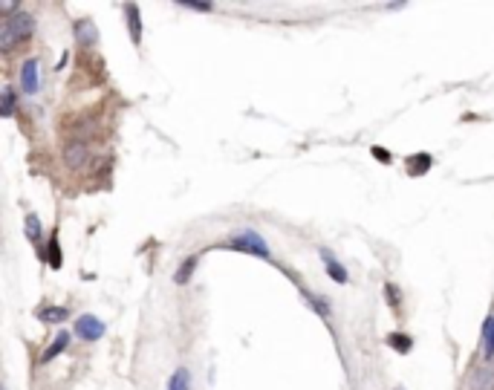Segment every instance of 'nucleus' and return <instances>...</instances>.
<instances>
[{
    "label": "nucleus",
    "instance_id": "nucleus-1",
    "mask_svg": "<svg viewBox=\"0 0 494 390\" xmlns=\"http://www.w3.org/2000/svg\"><path fill=\"white\" fill-rule=\"evenodd\" d=\"M32 29H35V21L29 12L17 9L15 15H3L0 17V49L12 52L17 44H24L32 35Z\"/></svg>",
    "mask_w": 494,
    "mask_h": 390
},
{
    "label": "nucleus",
    "instance_id": "nucleus-2",
    "mask_svg": "<svg viewBox=\"0 0 494 390\" xmlns=\"http://www.w3.org/2000/svg\"><path fill=\"white\" fill-rule=\"evenodd\" d=\"M226 249H231V251H243V255L261 258V260H272L269 243L261 237V231H254V228H240V231L234 234V237H229Z\"/></svg>",
    "mask_w": 494,
    "mask_h": 390
},
{
    "label": "nucleus",
    "instance_id": "nucleus-3",
    "mask_svg": "<svg viewBox=\"0 0 494 390\" xmlns=\"http://www.w3.org/2000/svg\"><path fill=\"white\" fill-rule=\"evenodd\" d=\"M75 336L82 338V341H98L105 336V321H98L95 315H78L75 321Z\"/></svg>",
    "mask_w": 494,
    "mask_h": 390
},
{
    "label": "nucleus",
    "instance_id": "nucleus-4",
    "mask_svg": "<svg viewBox=\"0 0 494 390\" xmlns=\"http://www.w3.org/2000/svg\"><path fill=\"white\" fill-rule=\"evenodd\" d=\"M72 35H75V44H82V47H95L98 44V29H95V24L90 21V17H78V21L72 24Z\"/></svg>",
    "mask_w": 494,
    "mask_h": 390
},
{
    "label": "nucleus",
    "instance_id": "nucleus-5",
    "mask_svg": "<svg viewBox=\"0 0 494 390\" xmlns=\"http://www.w3.org/2000/svg\"><path fill=\"white\" fill-rule=\"evenodd\" d=\"M125 17H128V32H130V41L139 47L142 44V12L136 3H125Z\"/></svg>",
    "mask_w": 494,
    "mask_h": 390
},
{
    "label": "nucleus",
    "instance_id": "nucleus-6",
    "mask_svg": "<svg viewBox=\"0 0 494 390\" xmlns=\"http://www.w3.org/2000/svg\"><path fill=\"white\" fill-rule=\"evenodd\" d=\"M87 159H90V150H87L84 142H72V145H67V150H64V162H67V168L78 171Z\"/></svg>",
    "mask_w": 494,
    "mask_h": 390
},
{
    "label": "nucleus",
    "instance_id": "nucleus-7",
    "mask_svg": "<svg viewBox=\"0 0 494 390\" xmlns=\"http://www.w3.org/2000/svg\"><path fill=\"white\" fill-rule=\"evenodd\" d=\"M21 87L26 95H35L38 93V61L29 58V61L21 64Z\"/></svg>",
    "mask_w": 494,
    "mask_h": 390
},
{
    "label": "nucleus",
    "instance_id": "nucleus-8",
    "mask_svg": "<svg viewBox=\"0 0 494 390\" xmlns=\"http://www.w3.org/2000/svg\"><path fill=\"white\" fill-rule=\"evenodd\" d=\"M321 260H324V266H327V275L335 281V283H350V275H347V269L332 258V251L330 249H321Z\"/></svg>",
    "mask_w": 494,
    "mask_h": 390
},
{
    "label": "nucleus",
    "instance_id": "nucleus-9",
    "mask_svg": "<svg viewBox=\"0 0 494 390\" xmlns=\"http://www.w3.org/2000/svg\"><path fill=\"white\" fill-rule=\"evenodd\" d=\"M433 159H431V153H410L408 159H405V168L410 177H425V173L431 171Z\"/></svg>",
    "mask_w": 494,
    "mask_h": 390
},
{
    "label": "nucleus",
    "instance_id": "nucleus-10",
    "mask_svg": "<svg viewBox=\"0 0 494 390\" xmlns=\"http://www.w3.org/2000/svg\"><path fill=\"white\" fill-rule=\"evenodd\" d=\"M70 347V333H67V329H61V333H58L55 338H52V344L44 350V356H41V364H47V361H52L55 356H61L64 353V350Z\"/></svg>",
    "mask_w": 494,
    "mask_h": 390
},
{
    "label": "nucleus",
    "instance_id": "nucleus-11",
    "mask_svg": "<svg viewBox=\"0 0 494 390\" xmlns=\"http://www.w3.org/2000/svg\"><path fill=\"white\" fill-rule=\"evenodd\" d=\"M38 321H44V324H61L70 318V309L67 306H41L35 312Z\"/></svg>",
    "mask_w": 494,
    "mask_h": 390
},
{
    "label": "nucleus",
    "instance_id": "nucleus-12",
    "mask_svg": "<svg viewBox=\"0 0 494 390\" xmlns=\"http://www.w3.org/2000/svg\"><path fill=\"white\" fill-rule=\"evenodd\" d=\"M41 260H47L52 269H61V263H64V258H61V243H58V228L52 231V237H49V246L44 249V255H41Z\"/></svg>",
    "mask_w": 494,
    "mask_h": 390
},
{
    "label": "nucleus",
    "instance_id": "nucleus-13",
    "mask_svg": "<svg viewBox=\"0 0 494 390\" xmlns=\"http://www.w3.org/2000/svg\"><path fill=\"white\" fill-rule=\"evenodd\" d=\"M196 263H200V251H194V255H191L188 260H183V263H180V269H176L173 281H176V283H188V281L194 278V269H196Z\"/></svg>",
    "mask_w": 494,
    "mask_h": 390
},
{
    "label": "nucleus",
    "instance_id": "nucleus-14",
    "mask_svg": "<svg viewBox=\"0 0 494 390\" xmlns=\"http://www.w3.org/2000/svg\"><path fill=\"white\" fill-rule=\"evenodd\" d=\"M301 295H304V301H307L315 312H318V315H321L324 321H330V304H327L324 298H318L315 292H309V289H304V286H301Z\"/></svg>",
    "mask_w": 494,
    "mask_h": 390
},
{
    "label": "nucleus",
    "instance_id": "nucleus-15",
    "mask_svg": "<svg viewBox=\"0 0 494 390\" xmlns=\"http://www.w3.org/2000/svg\"><path fill=\"white\" fill-rule=\"evenodd\" d=\"M168 390H191V370L188 367H176L171 382H168Z\"/></svg>",
    "mask_w": 494,
    "mask_h": 390
},
{
    "label": "nucleus",
    "instance_id": "nucleus-16",
    "mask_svg": "<svg viewBox=\"0 0 494 390\" xmlns=\"http://www.w3.org/2000/svg\"><path fill=\"white\" fill-rule=\"evenodd\" d=\"M15 107H17L15 90H12V87H3V93H0V116H3V119H12Z\"/></svg>",
    "mask_w": 494,
    "mask_h": 390
},
{
    "label": "nucleus",
    "instance_id": "nucleus-17",
    "mask_svg": "<svg viewBox=\"0 0 494 390\" xmlns=\"http://www.w3.org/2000/svg\"><path fill=\"white\" fill-rule=\"evenodd\" d=\"M385 341H387V347H390V350H396V353H402V356H405V353H410V347H413V338H410V336H405V333H390Z\"/></svg>",
    "mask_w": 494,
    "mask_h": 390
},
{
    "label": "nucleus",
    "instance_id": "nucleus-18",
    "mask_svg": "<svg viewBox=\"0 0 494 390\" xmlns=\"http://www.w3.org/2000/svg\"><path fill=\"white\" fill-rule=\"evenodd\" d=\"M483 356H486V361L494 359V318H488L483 324Z\"/></svg>",
    "mask_w": 494,
    "mask_h": 390
},
{
    "label": "nucleus",
    "instance_id": "nucleus-19",
    "mask_svg": "<svg viewBox=\"0 0 494 390\" xmlns=\"http://www.w3.org/2000/svg\"><path fill=\"white\" fill-rule=\"evenodd\" d=\"M26 237L32 243H41V237H44V226H41L38 214H26Z\"/></svg>",
    "mask_w": 494,
    "mask_h": 390
},
{
    "label": "nucleus",
    "instance_id": "nucleus-20",
    "mask_svg": "<svg viewBox=\"0 0 494 390\" xmlns=\"http://www.w3.org/2000/svg\"><path fill=\"white\" fill-rule=\"evenodd\" d=\"M385 295H387V304H390V306H399V304H402V298H399V286L385 283Z\"/></svg>",
    "mask_w": 494,
    "mask_h": 390
},
{
    "label": "nucleus",
    "instance_id": "nucleus-21",
    "mask_svg": "<svg viewBox=\"0 0 494 390\" xmlns=\"http://www.w3.org/2000/svg\"><path fill=\"white\" fill-rule=\"evenodd\" d=\"M185 9H194V12H211L214 6L211 3H183Z\"/></svg>",
    "mask_w": 494,
    "mask_h": 390
},
{
    "label": "nucleus",
    "instance_id": "nucleus-22",
    "mask_svg": "<svg viewBox=\"0 0 494 390\" xmlns=\"http://www.w3.org/2000/svg\"><path fill=\"white\" fill-rule=\"evenodd\" d=\"M373 153H376V156H379V162H385V165L390 162V153H387L385 148H373Z\"/></svg>",
    "mask_w": 494,
    "mask_h": 390
},
{
    "label": "nucleus",
    "instance_id": "nucleus-23",
    "mask_svg": "<svg viewBox=\"0 0 494 390\" xmlns=\"http://www.w3.org/2000/svg\"><path fill=\"white\" fill-rule=\"evenodd\" d=\"M396 390H405V387H396Z\"/></svg>",
    "mask_w": 494,
    "mask_h": 390
}]
</instances>
